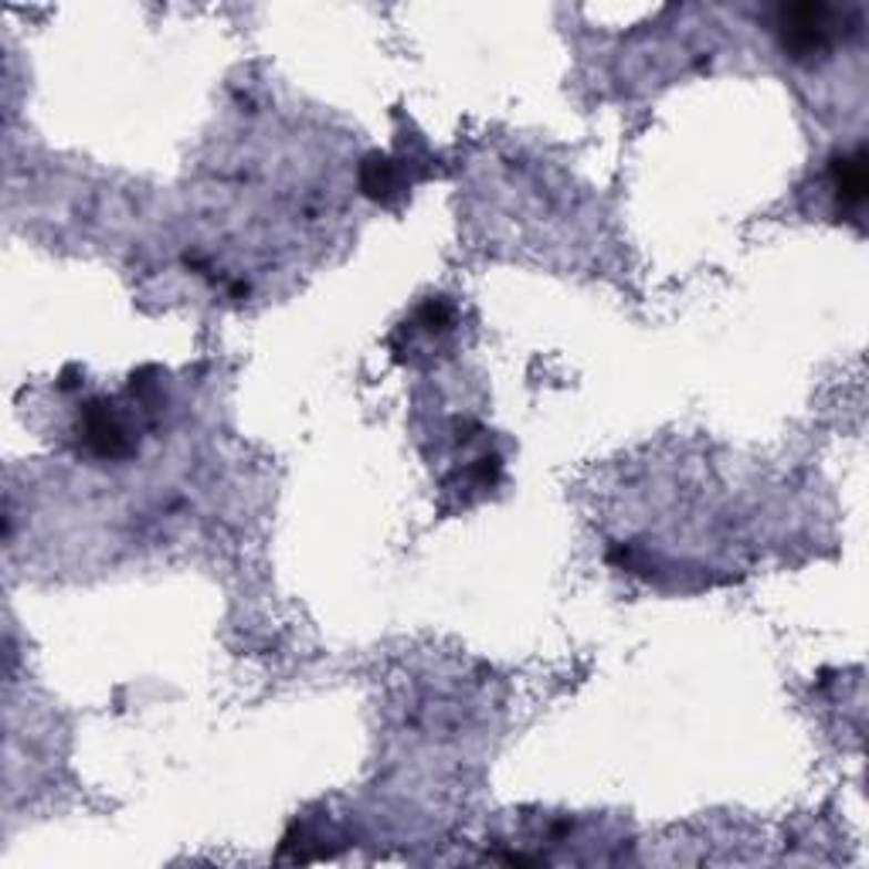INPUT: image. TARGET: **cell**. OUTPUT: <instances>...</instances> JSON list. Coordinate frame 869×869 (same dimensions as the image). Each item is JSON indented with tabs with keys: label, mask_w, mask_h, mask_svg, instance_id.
Returning <instances> with one entry per match:
<instances>
[{
	"label": "cell",
	"mask_w": 869,
	"mask_h": 869,
	"mask_svg": "<svg viewBox=\"0 0 869 869\" xmlns=\"http://www.w3.org/2000/svg\"><path fill=\"white\" fill-rule=\"evenodd\" d=\"M82 439L99 456H123L130 449L123 425L105 411V405H92V411L85 415V425H82Z\"/></svg>",
	"instance_id": "1"
},
{
	"label": "cell",
	"mask_w": 869,
	"mask_h": 869,
	"mask_svg": "<svg viewBox=\"0 0 869 869\" xmlns=\"http://www.w3.org/2000/svg\"><path fill=\"white\" fill-rule=\"evenodd\" d=\"M832 184L842 204L856 207L866 201V156L862 153H842L832 163Z\"/></svg>",
	"instance_id": "2"
},
{
	"label": "cell",
	"mask_w": 869,
	"mask_h": 869,
	"mask_svg": "<svg viewBox=\"0 0 869 869\" xmlns=\"http://www.w3.org/2000/svg\"><path fill=\"white\" fill-rule=\"evenodd\" d=\"M395 187H398V177H395L391 160L370 156V160L364 163V191H367L370 197H388Z\"/></svg>",
	"instance_id": "3"
}]
</instances>
